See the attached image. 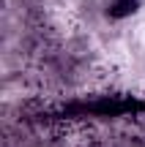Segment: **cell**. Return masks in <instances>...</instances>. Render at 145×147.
<instances>
[{
    "label": "cell",
    "mask_w": 145,
    "mask_h": 147,
    "mask_svg": "<svg viewBox=\"0 0 145 147\" xmlns=\"http://www.w3.org/2000/svg\"><path fill=\"white\" fill-rule=\"evenodd\" d=\"M140 8V0H110L107 3V14L110 16H129V14H134V11Z\"/></svg>",
    "instance_id": "cell-1"
}]
</instances>
